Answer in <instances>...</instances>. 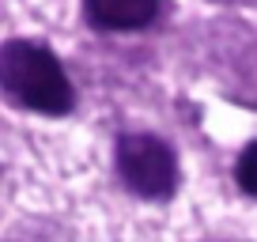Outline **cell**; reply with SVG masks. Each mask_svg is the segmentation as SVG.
<instances>
[{
  "mask_svg": "<svg viewBox=\"0 0 257 242\" xmlns=\"http://www.w3.org/2000/svg\"><path fill=\"white\" fill-rule=\"evenodd\" d=\"M83 12L98 31H144L159 16V0H83Z\"/></svg>",
  "mask_w": 257,
  "mask_h": 242,
  "instance_id": "obj_3",
  "label": "cell"
},
{
  "mask_svg": "<svg viewBox=\"0 0 257 242\" xmlns=\"http://www.w3.org/2000/svg\"><path fill=\"white\" fill-rule=\"evenodd\" d=\"M234 182H238L242 193L257 197V140L246 144V152L238 155V163H234Z\"/></svg>",
  "mask_w": 257,
  "mask_h": 242,
  "instance_id": "obj_4",
  "label": "cell"
},
{
  "mask_svg": "<svg viewBox=\"0 0 257 242\" xmlns=\"http://www.w3.org/2000/svg\"><path fill=\"white\" fill-rule=\"evenodd\" d=\"M0 91L16 106L46 117H64L76 106L72 80L57 53L31 38L0 42Z\"/></svg>",
  "mask_w": 257,
  "mask_h": 242,
  "instance_id": "obj_1",
  "label": "cell"
},
{
  "mask_svg": "<svg viewBox=\"0 0 257 242\" xmlns=\"http://www.w3.org/2000/svg\"><path fill=\"white\" fill-rule=\"evenodd\" d=\"M117 174L140 197H170L178 186V163L167 140L152 133H125L117 140Z\"/></svg>",
  "mask_w": 257,
  "mask_h": 242,
  "instance_id": "obj_2",
  "label": "cell"
}]
</instances>
